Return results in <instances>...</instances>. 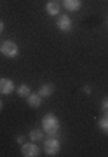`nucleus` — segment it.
Returning a JSON list of instances; mask_svg holds the SVG:
<instances>
[{
    "label": "nucleus",
    "instance_id": "nucleus-1",
    "mask_svg": "<svg viewBox=\"0 0 108 157\" xmlns=\"http://www.w3.org/2000/svg\"><path fill=\"white\" fill-rule=\"evenodd\" d=\"M42 129L47 135H56L59 131V119L54 113H46L42 117Z\"/></svg>",
    "mask_w": 108,
    "mask_h": 157
},
{
    "label": "nucleus",
    "instance_id": "nucleus-2",
    "mask_svg": "<svg viewBox=\"0 0 108 157\" xmlns=\"http://www.w3.org/2000/svg\"><path fill=\"white\" fill-rule=\"evenodd\" d=\"M61 150V143L59 140L56 138V135H49V138L44 140V152H46L47 155H58Z\"/></svg>",
    "mask_w": 108,
    "mask_h": 157
},
{
    "label": "nucleus",
    "instance_id": "nucleus-3",
    "mask_svg": "<svg viewBox=\"0 0 108 157\" xmlns=\"http://www.w3.org/2000/svg\"><path fill=\"white\" fill-rule=\"evenodd\" d=\"M0 52L6 58H16L19 54V45L14 40H6V42L0 44Z\"/></svg>",
    "mask_w": 108,
    "mask_h": 157
},
{
    "label": "nucleus",
    "instance_id": "nucleus-4",
    "mask_svg": "<svg viewBox=\"0 0 108 157\" xmlns=\"http://www.w3.org/2000/svg\"><path fill=\"white\" fill-rule=\"evenodd\" d=\"M56 26L59 28V32L68 33V32H72L73 23H72V19H70L66 14H59V16H56Z\"/></svg>",
    "mask_w": 108,
    "mask_h": 157
},
{
    "label": "nucleus",
    "instance_id": "nucleus-5",
    "mask_svg": "<svg viewBox=\"0 0 108 157\" xmlns=\"http://www.w3.org/2000/svg\"><path fill=\"white\" fill-rule=\"evenodd\" d=\"M21 154L24 157H37L40 154V150H39V147H37V143L32 141V143H23L21 145Z\"/></svg>",
    "mask_w": 108,
    "mask_h": 157
},
{
    "label": "nucleus",
    "instance_id": "nucleus-6",
    "mask_svg": "<svg viewBox=\"0 0 108 157\" xmlns=\"http://www.w3.org/2000/svg\"><path fill=\"white\" fill-rule=\"evenodd\" d=\"M12 91H14V82L11 78L7 77L0 78V94H11Z\"/></svg>",
    "mask_w": 108,
    "mask_h": 157
},
{
    "label": "nucleus",
    "instance_id": "nucleus-7",
    "mask_svg": "<svg viewBox=\"0 0 108 157\" xmlns=\"http://www.w3.org/2000/svg\"><path fill=\"white\" fill-rule=\"evenodd\" d=\"M54 91H56V86L52 84V82H46V84L40 86L39 94L42 96V98H49L51 94H54Z\"/></svg>",
    "mask_w": 108,
    "mask_h": 157
},
{
    "label": "nucleus",
    "instance_id": "nucleus-8",
    "mask_svg": "<svg viewBox=\"0 0 108 157\" xmlns=\"http://www.w3.org/2000/svg\"><path fill=\"white\" fill-rule=\"evenodd\" d=\"M59 11H61V6H59V2H54V0L47 2L46 12L49 14V16H59Z\"/></svg>",
    "mask_w": 108,
    "mask_h": 157
},
{
    "label": "nucleus",
    "instance_id": "nucleus-9",
    "mask_svg": "<svg viewBox=\"0 0 108 157\" xmlns=\"http://www.w3.org/2000/svg\"><path fill=\"white\" fill-rule=\"evenodd\" d=\"M26 103H28L32 108H40V105H42V96H40L39 93H32V94L26 98Z\"/></svg>",
    "mask_w": 108,
    "mask_h": 157
},
{
    "label": "nucleus",
    "instance_id": "nucleus-10",
    "mask_svg": "<svg viewBox=\"0 0 108 157\" xmlns=\"http://www.w3.org/2000/svg\"><path fill=\"white\" fill-rule=\"evenodd\" d=\"M80 6H82V2H80V0H63V7H65L66 11H70V12L79 11Z\"/></svg>",
    "mask_w": 108,
    "mask_h": 157
},
{
    "label": "nucleus",
    "instance_id": "nucleus-11",
    "mask_svg": "<svg viewBox=\"0 0 108 157\" xmlns=\"http://www.w3.org/2000/svg\"><path fill=\"white\" fill-rule=\"evenodd\" d=\"M98 126L105 135H108V113H103L101 117L98 119Z\"/></svg>",
    "mask_w": 108,
    "mask_h": 157
},
{
    "label": "nucleus",
    "instance_id": "nucleus-12",
    "mask_svg": "<svg viewBox=\"0 0 108 157\" xmlns=\"http://www.w3.org/2000/svg\"><path fill=\"white\" fill-rule=\"evenodd\" d=\"M30 140H33L35 143L44 140V129H32L30 131Z\"/></svg>",
    "mask_w": 108,
    "mask_h": 157
},
{
    "label": "nucleus",
    "instance_id": "nucleus-13",
    "mask_svg": "<svg viewBox=\"0 0 108 157\" xmlns=\"http://www.w3.org/2000/svg\"><path fill=\"white\" fill-rule=\"evenodd\" d=\"M17 94L21 96V98H28V96L32 94V89H30L26 84H23V86H19V87H17Z\"/></svg>",
    "mask_w": 108,
    "mask_h": 157
},
{
    "label": "nucleus",
    "instance_id": "nucleus-14",
    "mask_svg": "<svg viewBox=\"0 0 108 157\" xmlns=\"http://www.w3.org/2000/svg\"><path fill=\"white\" fill-rule=\"evenodd\" d=\"M101 112L108 113V98H103L101 100Z\"/></svg>",
    "mask_w": 108,
    "mask_h": 157
},
{
    "label": "nucleus",
    "instance_id": "nucleus-15",
    "mask_svg": "<svg viewBox=\"0 0 108 157\" xmlns=\"http://www.w3.org/2000/svg\"><path fill=\"white\" fill-rule=\"evenodd\" d=\"M16 141L19 143V145H23V143H24V136H23V135H19V136H17V140H16Z\"/></svg>",
    "mask_w": 108,
    "mask_h": 157
},
{
    "label": "nucleus",
    "instance_id": "nucleus-16",
    "mask_svg": "<svg viewBox=\"0 0 108 157\" xmlns=\"http://www.w3.org/2000/svg\"><path fill=\"white\" fill-rule=\"evenodd\" d=\"M84 93L85 94H91V86H84Z\"/></svg>",
    "mask_w": 108,
    "mask_h": 157
},
{
    "label": "nucleus",
    "instance_id": "nucleus-17",
    "mask_svg": "<svg viewBox=\"0 0 108 157\" xmlns=\"http://www.w3.org/2000/svg\"><path fill=\"white\" fill-rule=\"evenodd\" d=\"M4 28H6V25H4V21H0V33L4 32Z\"/></svg>",
    "mask_w": 108,
    "mask_h": 157
},
{
    "label": "nucleus",
    "instance_id": "nucleus-18",
    "mask_svg": "<svg viewBox=\"0 0 108 157\" xmlns=\"http://www.w3.org/2000/svg\"><path fill=\"white\" fill-rule=\"evenodd\" d=\"M2 107H4V103H2V100H0V110H2Z\"/></svg>",
    "mask_w": 108,
    "mask_h": 157
},
{
    "label": "nucleus",
    "instance_id": "nucleus-19",
    "mask_svg": "<svg viewBox=\"0 0 108 157\" xmlns=\"http://www.w3.org/2000/svg\"><path fill=\"white\" fill-rule=\"evenodd\" d=\"M54 2H59V0H54Z\"/></svg>",
    "mask_w": 108,
    "mask_h": 157
}]
</instances>
